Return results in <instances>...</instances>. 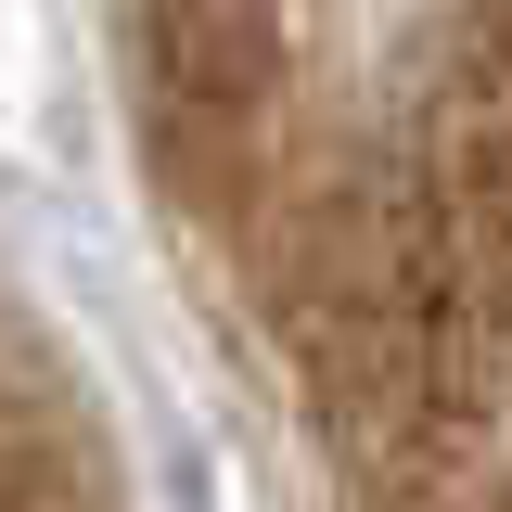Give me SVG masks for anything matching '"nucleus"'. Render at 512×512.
Listing matches in <instances>:
<instances>
[{"label":"nucleus","mask_w":512,"mask_h":512,"mask_svg":"<svg viewBox=\"0 0 512 512\" xmlns=\"http://www.w3.org/2000/svg\"><path fill=\"white\" fill-rule=\"evenodd\" d=\"M116 52L295 512H512V0H116Z\"/></svg>","instance_id":"nucleus-1"}]
</instances>
